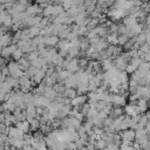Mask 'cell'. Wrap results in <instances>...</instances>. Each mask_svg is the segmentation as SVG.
Here are the masks:
<instances>
[{"mask_svg":"<svg viewBox=\"0 0 150 150\" xmlns=\"http://www.w3.org/2000/svg\"><path fill=\"white\" fill-rule=\"evenodd\" d=\"M64 69H68L71 73H76L79 70H82V68L79 64V59H76V57H73L71 60H67V64H66Z\"/></svg>","mask_w":150,"mask_h":150,"instance_id":"cell-1","label":"cell"},{"mask_svg":"<svg viewBox=\"0 0 150 150\" xmlns=\"http://www.w3.org/2000/svg\"><path fill=\"white\" fill-rule=\"evenodd\" d=\"M16 48H18V45H16V43H9L8 46L2 47V49H1V52H0V55H1L2 57H5V59H9Z\"/></svg>","mask_w":150,"mask_h":150,"instance_id":"cell-2","label":"cell"},{"mask_svg":"<svg viewBox=\"0 0 150 150\" xmlns=\"http://www.w3.org/2000/svg\"><path fill=\"white\" fill-rule=\"evenodd\" d=\"M128 63H129V60H127V59H125L124 56H122L121 54H120L117 57L114 59V66H115V68H117L118 70H125Z\"/></svg>","mask_w":150,"mask_h":150,"instance_id":"cell-3","label":"cell"},{"mask_svg":"<svg viewBox=\"0 0 150 150\" xmlns=\"http://www.w3.org/2000/svg\"><path fill=\"white\" fill-rule=\"evenodd\" d=\"M127 96L122 95V94H112V102L111 104L114 107H124L127 103Z\"/></svg>","mask_w":150,"mask_h":150,"instance_id":"cell-4","label":"cell"},{"mask_svg":"<svg viewBox=\"0 0 150 150\" xmlns=\"http://www.w3.org/2000/svg\"><path fill=\"white\" fill-rule=\"evenodd\" d=\"M7 131H8L7 134H8V136L11 138H23V135H25V132L21 129H19L16 125H14V127H11L9 125V128H8Z\"/></svg>","mask_w":150,"mask_h":150,"instance_id":"cell-5","label":"cell"},{"mask_svg":"<svg viewBox=\"0 0 150 150\" xmlns=\"http://www.w3.org/2000/svg\"><path fill=\"white\" fill-rule=\"evenodd\" d=\"M124 112L128 116H136V115L141 114L139 110H138V108H137V104L136 103H131V102L129 104H125L124 105Z\"/></svg>","mask_w":150,"mask_h":150,"instance_id":"cell-6","label":"cell"},{"mask_svg":"<svg viewBox=\"0 0 150 150\" xmlns=\"http://www.w3.org/2000/svg\"><path fill=\"white\" fill-rule=\"evenodd\" d=\"M63 84L66 86V88H75V89H76V87H77V84H79V80H77L76 74L73 73L68 79H66V80L63 81Z\"/></svg>","mask_w":150,"mask_h":150,"instance_id":"cell-7","label":"cell"},{"mask_svg":"<svg viewBox=\"0 0 150 150\" xmlns=\"http://www.w3.org/2000/svg\"><path fill=\"white\" fill-rule=\"evenodd\" d=\"M88 101V96H86L84 94H80L77 96H75L74 98H71L70 101V104L73 107H81L83 103H86Z\"/></svg>","mask_w":150,"mask_h":150,"instance_id":"cell-8","label":"cell"},{"mask_svg":"<svg viewBox=\"0 0 150 150\" xmlns=\"http://www.w3.org/2000/svg\"><path fill=\"white\" fill-rule=\"evenodd\" d=\"M121 137H122V139L134 142V141H135V138H136L135 130H134V129H131V128H128V129H125V130H122V132H121Z\"/></svg>","mask_w":150,"mask_h":150,"instance_id":"cell-9","label":"cell"},{"mask_svg":"<svg viewBox=\"0 0 150 150\" xmlns=\"http://www.w3.org/2000/svg\"><path fill=\"white\" fill-rule=\"evenodd\" d=\"M42 11L43 8L40 7V5L38 4H34V5H28L27 8H26V12L30 15H39V14H42Z\"/></svg>","mask_w":150,"mask_h":150,"instance_id":"cell-10","label":"cell"},{"mask_svg":"<svg viewBox=\"0 0 150 150\" xmlns=\"http://www.w3.org/2000/svg\"><path fill=\"white\" fill-rule=\"evenodd\" d=\"M59 40H60V38L57 35H55V34L49 35V36H45V45L47 47H54V46L57 45Z\"/></svg>","mask_w":150,"mask_h":150,"instance_id":"cell-11","label":"cell"},{"mask_svg":"<svg viewBox=\"0 0 150 150\" xmlns=\"http://www.w3.org/2000/svg\"><path fill=\"white\" fill-rule=\"evenodd\" d=\"M19 82H20V87H29V88H33V84H32V79L25 73L22 76L19 77Z\"/></svg>","mask_w":150,"mask_h":150,"instance_id":"cell-12","label":"cell"},{"mask_svg":"<svg viewBox=\"0 0 150 150\" xmlns=\"http://www.w3.org/2000/svg\"><path fill=\"white\" fill-rule=\"evenodd\" d=\"M42 95L46 96L47 98H49L50 101H54L56 98V96H57V93H56V90L53 87H46V89H45Z\"/></svg>","mask_w":150,"mask_h":150,"instance_id":"cell-13","label":"cell"},{"mask_svg":"<svg viewBox=\"0 0 150 150\" xmlns=\"http://www.w3.org/2000/svg\"><path fill=\"white\" fill-rule=\"evenodd\" d=\"M45 76H46V71H43L42 69H38L36 73L34 74V76L32 77V81H33V83L39 84V83L45 79Z\"/></svg>","mask_w":150,"mask_h":150,"instance_id":"cell-14","label":"cell"},{"mask_svg":"<svg viewBox=\"0 0 150 150\" xmlns=\"http://www.w3.org/2000/svg\"><path fill=\"white\" fill-rule=\"evenodd\" d=\"M25 111H26V118H28V117L34 118V117L38 116V112H36V105H35V104H28Z\"/></svg>","mask_w":150,"mask_h":150,"instance_id":"cell-15","label":"cell"},{"mask_svg":"<svg viewBox=\"0 0 150 150\" xmlns=\"http://www.w3.org/2000/svg\"><path fill=\"white\" fill-rule=\"evenodd\" d=\"M76 91H77V95L80 94H86L89 91V81H86V82H80L76 87Z\"/></svg>","mask_w":150,"mask_h":150,"instance_id":"cell-16","label":"cell"},{"mask_svg":"<svg viewBox=\"0 0 150 150\" xmlns=\"http://www.w3.org/2000/svg\"><path fill=\"white\" fill-rule=\"evenodd\" d=\"M137 108H138V110H139L141 114L145 112L149 109L148 100H145V98H138V101H137Z\"/></svg>","mask_w":150,"mask_h":150,"instance_id":"cell-17","label":"cell"},{"mask_svg":"<svg viewBox=\"0 0 150 150\" xmlns=\"http://www.w3.org/2000/svg\"><path fill=\"white\" fill-rule=\"evenodd\" d=\"M15 125L19 128V129H21L25 134H27L29 130H30V124H29V122L27 121V120H22V121H18L16 123H15Z\"/></svg>","mask_w":150,"mask_h":150,"instance_id":"cell-18","label":"cell"},{"mask_svg":"<svg viewBox=\"0 0 150 150\" xmlns=\"http://www.w3.org/2000/svg\"><path fill=\"white\" fill-rule=\"evenodd\" d=\"M18 62V64H19V67H20V69H22L23 71H26L29 67H30V61L27 59V57H25V56H22L20 60H18L16 61Z\"/></svg>","mask_w":150,"mask_h":150,"instance_id":"cell-19","label":"cell"},{"mask_svg":"<svg viewBox=\"0 0 150 150\" xmlns=\"http://www.w3.org/2000/svg\"><path fill=\"white\" fill-rule=\"evenodd\" d=\"M101 62H102V69H103V71H107V70L111 69L112 67H115L114 66V60L111 57H107V59L102 60Z\"/></svg>","mask_w":150,"mask_h":150,"instance_id":"cell-20","label":"cell"},{"mask_svg":"<svg viewBox=\"0 0 150 150\" xmlns=\"http://www.w3.org/2000/svg\"><path fill=\"white\" fill-rule=\"evenodd\" d=\"M117 81L118 83H124V82H129V76H128V73L125 70H118L117 71Z\"/></svg>","mask_w":150,"mask_h":150,"instance_id":"cell-21","label":"cell"},{"mask_svg":"<svg viewBox=\"0 0 150 150\" xmlns=\"http://www.w3.org/2000/svg\"><path fill=\"white\" fill-rule=\"evenodd\" d=\"M2 108H4L5 111H11V112H13V110L16 108V105H15V103H14L13 101L7 100V101L2 102Z\"/></svg>","mask_w":150,"mask_h":150,"instance_id":"cell-22","label":"cell"},{"mask_svg":"<svg viewBox=\"0 0 150 150\" xmlns=\"http://www.w3.org/2000/svg\"><path fill=\"white\" fill-rule=\"evenodd\" d=\"M62 95L71 100V98H74L75 96H77V91H76L75 88H66V90H64V93H63Z\"/></svg>","mask_w":150,"mask_h":150,"instance_id":"cell-23","label":"cell"},{"mask_svg":"<svg viewBox=\"0 0 150 150\" xmlns=\"http://www.w3.org/2000/svg\"><path fill=\"white\" fill-rule=\"evenodd\" d=\"M32 42L36 46V47H40V46H46L45 45V36L42 35H36L32 39Z\"/></svg>","mask_w":150,"mask_h":150,"instance_id":"cell-24","label":"cell"},{"mask_svg":"<svg viewBox=\"0 0 150 150\" xmlns=\"http://www.w3.org/2000/svg\"><path fill=\"white\" fill-rule=\"evenodd\" d=\"M42 14L45 15V16H54V5H52V4H49L47 7H45L43 8V11H42Z\"/></svg>","mask_w":150,"mask_h":150,"instance_id":"cell-25","label":"cell"},{"mask_svg":"<svg viewBox=\"0 0 150 150\" xmlns=\"http://www.w3.org/2000/svg\"><path fill=\"white\" fill-rule=\"evenodd\" d=\"M122 112H123L122 107H114V108H112V110L110 111L109 116H111L112 118H117V117L122 116Z\"/></svg>","mask_w":150,"mask_h":150,"instance_id":"cell-26","label":"cell"},{"mask_svg":"<svg viewBox=\"0 0 150 150\" xmlns=\"http://www.w3.org/2000/svg\"><path fill=\"white\" fill-rule=\"evenodd\" d=\"M28 28H29V34H30L32 39L34 36H36V35H40V32H41V27L40 26H32V27H28Z\"/></svg>","mask_w":150,"mask_h":150,"instance_id":"cell-27","label":"cell"},{"mask_svg":"<svg viewBox=\"0 0 150 150\" xmlns=\"http://www.w3.org/2000/svg\"><path fill=\"white\" fill-rule=\"evenodd\" d=\"M117 36H118L117 33H110V34H108V36L105 39L110 45H117Z\"/></svg>","mask_w":150,"mask_h":150,"instance_id":"cell-28","label":"cell"},{"mask_svg":"<svg viewBox=\"0 0 150 150\" xmlns=\"http://www.w3.org/2000/svg\"><path fill=\"white\" fill-rule=\"evenodd\" d=\"M129 39H130V36H129L128 34H120V35L117 36V45L123 46Z\"/></svg>","mask_w":150,"mask_h":150,"instance_id":"cell-29","label":"cell"},{"mask_svg":"<svg viewBox=\"0 0 150 150\" xmlns=\"http://www.w3.org/2000/svg\"><path fill=\"white\" fill-rule=\"evenodd\" d=\"M30 124V130H38L39 128H40V125H41V121H40V118H33V121L29 123Z\"/></svg>","mask_w":150,"mask_h":150,"instance_id":"cell-30","label":"cell"},{"mask_svg":"<svg viewBox=\"0 0 150 150\" xmlns=\"http://www.w3.org/2000/svg\"><path fill=\"white\" fill-rule=\"evenodd\" d=\"M23 54H25V53H23V52H22V50H21V49L18 47V48L14 50V53L12 54V57H13V60L18 61V60H20V59L23 56Z\"/></svg>","mask_w":150,"mask_h":150,"instance_id":"cell-31","label":"cell"},{"mask_svg":"<svg viewBox=\"0 0 150 150\" xmlns=\"http://www.w3.org/2000/svg\"><path fill=\"white\" fill-rule=\"evenodd\" d=\"M107 146V141L105 138H98L96 142H95V148H98V149H103Z\"/></svg>","mask_w":150,"mask_h":150,"instance_id":"cell-32","label":"cell"},{"mask_svg":"<svg viewBox=\"0 0 150 150\" xmlns=\"http://www.w3.org/2000/svg\"><path fill=\"white\" fill-rule=\"evenodd\" d=\"M13 89H14V88H13L8 82H6V81L2 82V86H1V88H0V90H2V91H5V93H11Z\"/></svg>","mask_w":150,"mask_h":150,"instance_id":"cell-33","label":"cell"},{"mask_svg":"<svg viewBox=\"0 0 150 150\" xmlns=\"http://www.w3.org/2000/svg\"><path fill=\"white\" fill-rule=\"evenodd\" d=\"M141 11H143L144 13H150V1H143L142 5L139 6Z\"/></svg>","mask_w":150,"mask_h":150,"instance_id":"cell-34","label":"cell"},{"mask_svg":"<svg viewBox=\"0 0 150 150\" xmlns=\"http://www.w3.org/2000/svg\"><path fill=\"white\" fill-rule=\"evenodd\" d=\"M39 56H40V55H39V52H38V49H36V50H33V52L28 53V55H27V59H28L29 61H33V60L38 59Z\"/></svg>","mask_w":150,"mask_h":150,"instance_id":"cell-35","label":"cell"},{"mask_svg":"<svg viewBox=\"0 0 150 150\" xmlns=\"http://www.w3.org/2000/svg\"><path fill=\"white\" fill-rule=\"evenodd\" d=\"M139 50H141V52H143V53L149 52V50H150V43H148V42L145 41L144 43H142V45L139 46Z\"/></svg>","mask_w":150,"mask_h":150,"instance_id":"cell-36","label":"cell"},{"mask_svg":"<svg viewBox=\"0 0 150 150\" xmlns=\"http://www.w3.org/2000/svg\"><path fill=\"white\" fill-rule=\"evenodd\" d=\"M0 70H1V74H2V75H5V76H8V75H9V69H8V67H7V66L2 67Z\"/></svg>","mask_w":150,"mask_h":150,"instance_id":"cell-37","label":"cell"},{"mask_svg":"<svg viewBox=\"0 0 150 150\" xmlns=\"http://www.w3.org/2000/svg\"><path fill=\"white\" fill-rule=\"evenodd\" d=\"M7 59H5V57H2L1 55H0V69L2 68V67H5V66H7Z\"/></svg>","mask_w":150,"mask_h":150,"instance_id":"cell-38","label":"cell"},{"mask_svg":"<svg viewBox=\"0 0 150 150\" xmlns=\"http://www.w3.org/2000/svg\"><path fill=\"white\" fill-rule=\"evenodd\" d=\"M98 0H84V6H89V5H96Z\"/></svg>","mask_w":150,"mask_h":150,"instance_id":"cell-39","label":"cell"},{"mask_svg":"<svg viewBox=\"0 0 150 150\" xmlns=\"http://www.w3.org/2000/svg\"><path fill=\"white\" fill-rule=\"evenodd\" d=\"M143 60L146 61V62H150V50L144 53V56H143Z\"/></svg>","mask_w":150,"mask_h":150,"instance_id":"cell-40","label":"cell"},{"mask_svg":"<svg viewBox=\"0 0 150 150\" xmlns=\"http://www.w3.org/2000/svg\"><path fill=\"white\" fill-rule=\"evenodd\" d=\"M145 130H146L148 134H150V121L146 123V125H145Z\"/></svg>","mask_w":150,"mask_h":150,"instance_id":"cell-41","label":"cell"},{"mask_svg":"<svg viewBox=\"0 0 150 150\" xmlns=\"http://www.w3.org/2000/svg\"><path fill=\"white\" fill-rule=\"evenodd\" d=\"M35 2H36L38 5H41V4H43V2H48V0H35Z\"/></svg>","mask_w":150,"mask_h":150,"instance_id":"cell-42","label":"cell"},{"mask_svg":"<svg viewBox=\"0 0 150 150\" xmlns=\"http://www.w3.org/2000/svg\"><path fill=\"white\" fill-rule=\"evenodd\" d=\"M148 103H149V108H150V97H149V100H148Z\"/></svg>","mask_w":150,"mask_h":150,"instance_id":"cell-43","label":"cell"}]
</instances>
